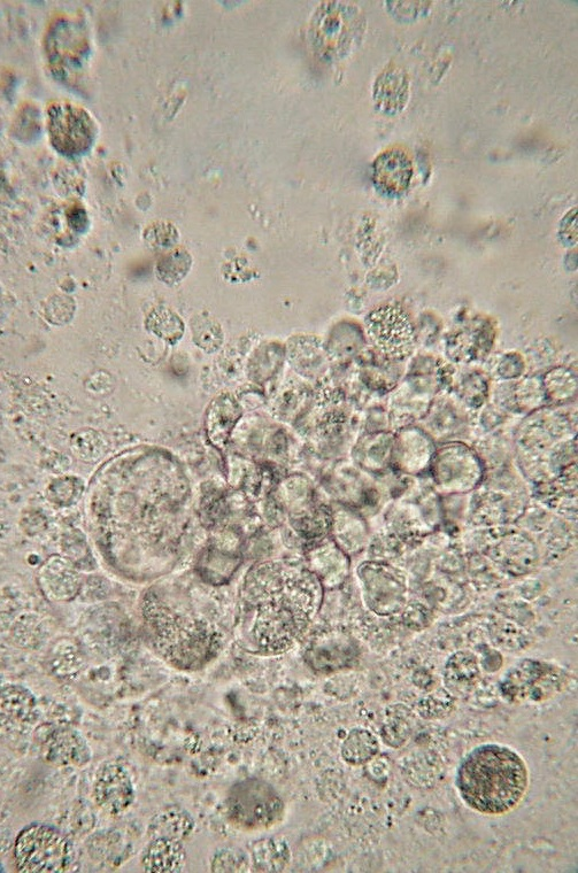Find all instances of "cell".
<instances>
[{
  "instance_id": "cell-22",
  "label": "cell",
  "mask_w": 578,
  "mask_h": 873,
  "mask_svg": "<svg viewBox=\"0 0 578 873\" xmlns=\"http://www.w3.org/2000/svg\"><path fill=\"white\" fill-rule=\"evenodd\" d=\"M480 677L479 663L476 656L470 653L453 655L445 667V684L456 692H467L476 684Z\"/></svg>"
},
{
  "instance_id": "cell-5",
  "label": "cell",
  "mask_w": 578,
  "mask_h": 873,
  "mask_svg": "<svg viewBox=\"0 0 578 873\" xmlns=\"http://www.w3.org/2000/svg\"><path fill=\"white\" fill-rule=\"evenodd\" d=\"M49 130L52 145L68 157L89 151L96 138L95 122L89 113L71 104L50 107Z\"/></svg>"
},
{
  "instance_id": "cell-7",
  "label": "cell",
  "mask_w": 578,
  "mask_h": 873,
  "mask_svg": "<svg viewBox=\"0 0 578 873\" xmlns=\"http://www.w3.org/2000/svg\"><path fill=\"white\" fill-rule=\"evenodd\" d=\"M437 490L446 494L472 491L480 484L482 466L476 455L462 445H450L434 455Z\"/></svg>"
},
{
  "instance_id": "cell-30",
  "label": "cell",
  "mask_w": 578,
  "mask_h": 873,
  "mask_svg": "<svg viewBox=\"0 0 578 873\" xmlns=\"http://www.w3.org/2000/svg\"><path fill=\"white\" fill-rule=\"evenodd\" d=\"M64 546L69 561H72L76 567H81L83 561H88L89 556L87 554L89 548L86 542H84V538L69 535Z\"/></svg>"
},
{
  "instance_id": "cell-13",
  "label": "cell",
  "mask_w": 578,
  "mask_h": 873,
  "mask_svg": "<svg viewBox=\"0 0 578 873\" xmlns=\"http://www.w3.org/2000/svg\"><path fill=\"white\" fill-rule=\"evenodd\" d=\"M76 566L60 556L46 561L38 571V583L46 597L56 601H69L80 591L81 579Z\"/></svg>"
},
{
  "instance_id": "cell-18",
  "label": "cell",
  "mask_w": 578,
  "mask_h": 873,
  "mask_svg": "<svg viewBox=\"0 0 578 873\" xmlns=\"http://www.w3.org/2000/svg\"><path fill=\"white\" fill-rule=\"evenodd\" d=\"M240 415L241 409L233 399L222 396L214 400L207 415V431L215 445L225 446Z\"/></svg>"
},
{
  "instance_id": "cell-25",
  "label": "cell",
  "mask_w": 578,
  "mask_h": 873,
  "mask_svg": "<svg viewBox=\"0 0 578 873\" xmlns=\"http://www.w3.org/2000/svg\"><path fill=\"white\" fill-rule=\"evenodd\" d=\"M146 326L154 335L171 344H175L183 335L181 319L166 308L154 309L146 321Z\"/></svg>"
},
{
  "instance_id": "cell-4",
  "label": "cell",
  "mask_w": 578,
  "mask_h": 873,
  "mask_svg": "<svg viewBox=\"0 0 578 873\" xmlns=\"http://www.w3.org/2000/svg\"><path fill=\"white\" fill-rule=\"evenodd\" d=\"M565 685L566 678L557 668L526 661L508 672L500 690L504 698L512 703L527 700L542 702L560 692Z\"/></svg>"
},
{
  "instance_id": "cell-1",
  "label": "cell",
  "mask_w": 578,
  "mask_h": 873,
  "mask_svg": "<svg viewBox=\"0 0 578 873\" xmlns=\"http://www.w3.org/2000/svg\"><path fill=\"white\" fill-rule=\"evenodd\" d=\"M456 784L468 807L484 815H505L526 795L529 771L512 748L487 744L476 747L461 761Z\"/></svg>"
},
{
  "instance_id": "cell-8",
  "label": "cell",
  "mask_w": 578,
  "mask_h": 873,
  "mask_svg": "<svg viewBox=\"0 0 578 873\" xmlns=\"http://www.w3.org/2000/svg\"><path fill=\"white\" fill-rule=\"evenodd\" d=\"M362 567L360 574L367 605L380 615H389L402 609L406 599V585L399 571L383 565Z\"/></svg>"
},
{
  "instance_id": "cell-28",
  "label": "cell",
  "mask_w": 578,
  "mask_h": 873,
  "mask_svg": "<svg viewBox=\"0 0 578 873\" xmlns=\"http://www.w3.org/2000/svg\"><path fill=\"white\" fill-rule=\"evenodd\" d=\"M244 868H246L245 856L229 849L215 854L212 860L213 872H238L244 871Z\"/></svg>"
},
{
  "instance_id": "cell-11",
  "label": "cell",
  "mask_w": 578,
  "mask_h": 873,
  "mask_svg": "<svg viewBox=\"0 0 578 873\" xmlns=\"http://www.w3.org/2000/svg\"><path fill=\"white\" fill-rule=\"evenodd\" d=\"M41 752L46 763L57 768H82L91 761V748L80 732L60 728L42 739Z\"/></svg>"
},
{
  "instance_id": "cell-24",
  "label": "cell",
  "mask_w": 578,
  "mask_h": 873,
  "mask_svg": "<svg viewBox=\"0 0 578 873\" xmlns=\"http://www.w3.org/2000/svg\"><path fill=\"white\" fill-rule=\"evenodd\" d=\"M254 861L260 871L279 872L287 868L291 859L290 848L283 840L268 839L261 842Z\"/></svg>"
},
{
  "instance_id": "cell-3",
  "label": "cell",
  "mask_w": 578,
  "mask_h": 873,
  "mask_svg": "<svg viewBox=\"0 0 578 873\" xmlns=\"http://www.w3.org/2000/svg\"><path fill=\"white\" fill-rule=\"evenodd\" d=\"M284 809V802L274 787L257 778L236 783L226 800L229 822L248 832L274 828L282 821Z\"/></svg>"
},
{
  "instance_id": "cell-26",
  "label": "cell",
  "mask_w": 578,
  "mask_h": 873,
  "mask_svg": "<svg viewBox=\"0 0 578 873\" xmlns=\"http://www.w3.org/2000/svg\"><path fill=\"white\" fill-rule=\"evenodd\" d=\"M191 329L194 341L200 349L210 353L219 350L223 339L222 330L219 323L208 314L196 315L192 319Z\"/></svg>"
},
{
  "instance_id": "cell-23",
  "label": "cell",
  "mask_w": 578,
  "mask_h": 873,
  "mask_svg": "<svg viewBox=\"0 0 578 873\" xmlns=\"http://www.w3.org/2000/svg\"><path fill=\"white\" fill-rule=\"evenodd\" d=\"M380 745L371 731L354 729L342 745V757L351 766H362L379 753Z\"/></svg>"
},
{
  "instance_id": "cell-6",
  "label": "cell",
  "mask_w": 578,
  "mask_h": 873,
  "mask_svg": "<svg viewBox=\"0 0 578 873\" xmlns=\"http://www.w3.org/2000/svg\"><path fill=\"white\" fill-rule=\"evenodd\" d=\"M366 327L369 337L384 355L404 359L414 349L413 324L402 308L383 306L368 315Z\"/></svg>"
},
{
  "instance_id": "cell-21",
  "label": "cell",
  "mask_w": 578,
  "mask_h": 873,
  "mask_svg": "<svg viewBox=\"0 0 578 873\" xmlns=\"http://www.w3.org/2000/svg\"><path fill=\"white\" fill-rule=\"evenodd\" d=\"M334 536L336 545L345 553H356L364 547L367 539L365 523L346 509L335 514Z\"/></svg>"
},
{
  "instance_id": "cell-17",
  "label": "cell",
  "mask_w": 578,
  "mask_h": 873,
  "mask_svg": "<svg viewBox=\"0 0 578 873\" xmlns=\"http://www.w3.org/2000/svg\"><path fill=\"white\" fill-rule=\"evenodd\" d=\"M294 618L289 610L284 607L268 608L261 620L258 621L259 643L269 645V648H283L289 644L292 632H294Z\"/></svg>"
},
{
  "instance_id": "cell-14",
  "label": "cell",
  "mask_w": 578,
  "mask_h": 873,
  "mask_svg": "<svg viewBox=\"0 0 578 873\" xmlns=\"http://www.w3.org/2000/svg\"><path fill=\"white\" fill-rule=\"evenodd\" d=\"M410 96V81L402 68L390 65L377 77L374 86L376 107L385 114L402 112Z\"/></svg>"
},
{
  "instance_id": "cell-12",
  "label": "cell",
  "mask_w": 578,
  "mask_h": 873,
  "mask_svg": "<svg viewBox=\"0 0 578 873\" xmlns=\"http://www.w3.org/2000/svg\"><path fill=\"white\" fill-rule=\"evenodd\" d=\"M410 156L400 149L384 151L374 162L373 182L383 195L399 197L410 188L413 177Z\"/></svg>"
},
{
  "instance_id": "cell-10",
  "label": "cell",
  "mask_w": 578,
  "mask_h": 873,
  "mask_svg": "<svg viewBox=\"0 0 578 873\" xmlns=\"http://www.w3.org/2000/svg\"><path fill=\"white\" fill-rule=\"evenodd\" d=\"M357 658L358 647L354 640L338 631L315 639L305 653L307 666L323 675L348 668Z\"/></svg>"
},
{
  "instance_id": "cell-20",
  "label": "cell",
  "mask_w": 578,
  "mask_h": 873,
  "mask_svg": "<svg viewBox=\"0 0 578 873\" xmlns=\"http://www.w3.org/2000/svg\"><path fill=\"white\" fill-rule=\"evenodd\" d=\"M313 568L323 585L337 586L349 573V560L336 543L321 546L315 552Z\"/></svg>"
},
{
  "instance_id": "cell-27",
  "label": "cell",
  "mask_w": 578,
  "mask_h": 873,
  "mask_svg": "<svg viewBox=\"0 0 578 873\" xmlns=\"http://www.w3.org/2000/svg\"><path fill=\"white\" fill-rule=\"evenodd\" d=\"M190 256L188 252L181 250L167 254L158 264V274L161 280L173 284L179 282L188 273L190 268Z\"/></svg>"
},
{
  "instance_id": "cell-15",
  "label": "cell",
  "mask_w": 578,
  "mask_h": 873,
  "mask_svg": "<svg viewBox=\"0 0 578 873\" xmlns=\"http://www.w3.org/2000/svg\"><path fill=\"white\" fill-rule=\"evenodd\" d=\"M141 863L145 872H182L187 864L186 848L179 840L152 839L142 854Z\"/></svg>"
},
{
  "instance_id": "cell-16",
  "label": "cell",
  "mask_w": 578,
  "mask_h": 873,
  "mask_svg": "<svg viewBox=\"0 0 578 873\" xmlns=\"http://www.w3.org/2000/svg\"><path fill=\"white\" fill-rule=\"evenodd\" d=\"M196 824L187 810L168 806L153 816L149 825V838H167L184 841L194 834Z\"/></svg>"
},
{
  "instance_id": "cell-2",
  "label": "cell",
  "mask_w": 578,
  "mask_h": 873,
  "mask_svg": "<svg viewBox=\"0 0 578 873\" xmlns=\"http://www.w3.org/2000/svg\"><path fill=\"white\" fill-rule=\"evenodd\" d=\"M15 868L22 873H61L73 862L71 842L51 825L35 823L21 830L14 844Z\"/></svg>"
},
{
  "instance_id": "cell-32",
  "label": "cell",
  "mask_w": 578,
  "mask_h": 873,
  "mask_svg": "<svg viewBox=\"0 0 578 873\" xmlns=\"http://www.w3.org/2000/svg\"><path fill=\"white\" fill-rule=\"evenodd\" d=\"M75 494L74 484L71 481H59L50 486V499L58 504H68Z\"/></svg>"
},
{
  "instance_id": "cell-31",
  "label": "cell",
  "mask_w": 578,
  "mask_h": 873,
  "mask_svg": "<svg viewBox=\"0 0 578 873\" xmlns=\"http://www.w3.org/2000/svg\"><path fill=\"white\" fill-rule=\"evenodd\" d=\"M382 735L385 743L392 747H399L405 743L408 735H410V731H408L404 723L400 724L398 721L397 723L385 725Z\"/></svg>"
},
{
  "instance_id": "cell-19",
  "label": "cell",
  "mask_w": 578,
  "mask_h": 873,
  "mask_svg": "<svg viewBox=\"0 0 578 873\" xmlns=\"http://www.w3.org/2000/svg\"><path fill=\"white\" fill-rule=\"evenodd\" d=\"M2 715L18 724L34 723L38 717L32 692L21 685L9 684L2 689Z\"/></svg>"
},
{
  "instance_id": "cell-9",
  "label": "cell",
  "mask_w": 578,
  "mask_h": 873,
  "mask_svg": "<svg viewBox=\"0 0 578 873\" xmlns=\"http://www.w3.org/2000/svg\"><path fill=\"white\" fill-rule=\"evenodd\" d=\"M92 797L106 814L113 817L125 814L135 801V786L127 768L115 761L100 767Z\"/></svg>"
},
{
  "instance_id": "cell-29",
  "label": "cell",
  "mask_w": 578,
  "mask_h": 873,
  "mask_svg": "<svg viewBox=\"0 0 578 873\" xmlns=\"http://www.w3.org/2000/svg\"><path fill=\"white\" fill-rule=\"evenodd\" d=\"M66 653L67 646L65 647V650L61 651L58 647L51 658L52 664L50 668L59 677L71 676L72 674H74V672L77 671V666H80L79 659H77V655L74 650H72L71 653L68 654L67 659H65Z\"/></svg>"
}]
</instances>
